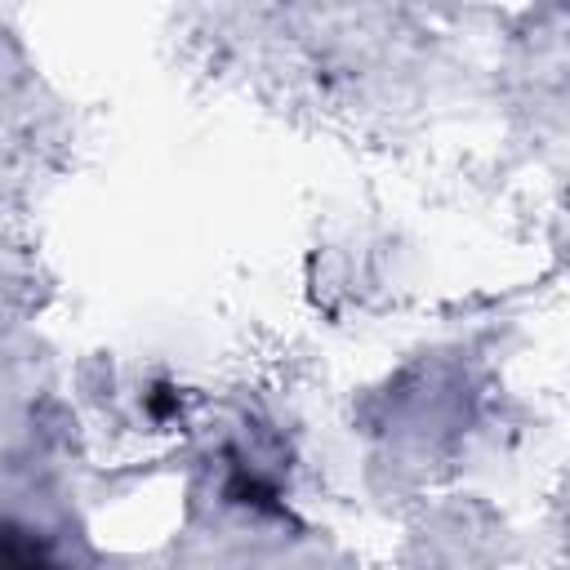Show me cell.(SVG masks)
<instances>
[{"label":"cell","instance_id":"6da1fadb","mask_svg":"<svg viewBox=\"0 0 570 570\" xmlns=\"http://www.w3.org/2000/svg\"><path fill=\"white\" fill-rule=\"evenodd\" d=\"M0 570H45V566H36V557H27V552H4Z\"/></svg>","mask_w":570,"mask_h":570}]
</instances>
